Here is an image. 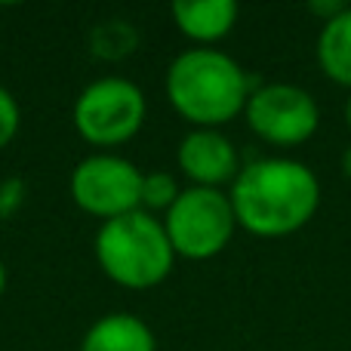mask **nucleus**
I'll return each mask as SVG.
<instances>
[{
	"mask_svg": "<svg viewBox=\"0 0 351 351\" xmlns=\"http://www.w3.org/2000/svg\"><path fill=\"white\" fill-rule=\"evenodd\" d=\"M228 197L237 228L256 237H287L315 219L321 206V182L302 160L259 158L241 167Z\"/></svg>",
	"mask_w": 351,
	"mask_h": 351,
	"instance_id": "obj_1",
	"label": "nucleus"
},
{
	"mask_svg": "<svg viewBox=\"0 0 351 351\" xmlns=\"http://www.w3.org/2000/svg\"><path fill=\"white\" fill-rule=\"evenodd\" d=\"M256 86L259 80L250 77L228 53L213 47L185 49L167 68V99L194 130H219L243 114Z\"/></svg>",
	"mask_w": 351,
	"mask_h": 351,
	"instance_id": "obj_2",
	"label": "nucleus"
},
{
	"mask_svg": "<svg viewBox=\"0 0 351 351\" xmlns=\"http://www.w3.org/2000/svg\"><path fill=\"white\" fill-rule=\"evenodd\" d=\"M93 253L105 278L127 290H152L164 284L176 265V250L167 237L164 219L145 210L102 222Z\"/></svg>",
	"mask_w": 351,
	"mask_h": 351,
	"instance_id": "obj_3",
	"label": "nucleus"
},
{
	"mask_svg": "<svg viewBox=\"0 0 351 351\" xmlns=\"http://www.w3.org/2000/svg\"><path fill=\"white\" fill-rule=\"evenodd\" d=\"M164 228L176 256L204 262L219 256L237 231L231 197L219 188H182L176 204L167 210Z\"/></svg>",
	"mask_w": 351,
	"mask_h": 351,
	"instance_id": "obj_4",
	"label": "nucleus"
},
{
	"mask_svg": "<svg viewBox=\"0 0 351 351\" xmlns=\"http://www.w3.org/2000/svg\"><path fill=\"white\" fill-rule=\"evenodd\" d=\"M148 117L145 93L127 77H102L84 86L71 111L80 139L96 148H117L130 142Z\"/></svg>",
	"mask_w": 351,
	"mask_h": 351,
	"instance_id": "obj_5",
	"label": "nucleus"
},
{
	"mask_svg": "<svg viewBox=\"0 0 351 351\" xmlns=\"http://www.w3.org/2000/svg\"><path fill=\"white\" fill-rule=\"evenodd\" d=\"M71 200L102 222L142 210V170L133 160L111 152H96L84 158L68 179Z\"/></svg>",
	"mask_w": 351,
	"mask_h": 351,
	"instance_id": "obj_6",
	"label": "nucleus"
},
{
	"mask_svg": "<svg viewBox=\"0 0 351 351\" xmlns=\"http://www.w3.org/2000/svg\"><path fill=\"white\" fill-rule=\"evenodd\" d=\"M243 117L262 142L293 148L317 133L321 108L315 96L296 84H259L250 93Z\"/></svg>",
	"mask_w": 351,
	"mask_h": 351,
	"instance_id": "obj_7",
	"label": "nucleus"
},
{
	"mask_svg": "<svg viewBox=\"0 0 351 351\" xmlns=\"http://www.w3.org/2000/svg\"><path fill=\"white\" fill-rule=\"evenodd\" d=\"M179 170L191 185L197 188H219L228 185L241 173V154H237L234 142L222 133V130H191L185 139L179 142Z\"/></svg>",
	"mask_w": 351,
	"mask_h": 351,
	"instance_id": "obj_8",
	"label": "nucleus"
},
{
	"mask_svg": "<svg viewBox=\"0 0 351 351\" xmlns=\"http://www.w3.org/2000/svg\"><path fill=\"white\" fill-rule=\"evenodd\" d=\"M170 12L176 28L197 47H213L237 25L234 0H176Z\"/></svg>",
	"mask_w": 351,
	"mask_h": 351,
	"instance_id": "obj_9",
	"label": "nucleus"
},
{
	"mask_svg": "<svg viewBox=\"0 0 351 351\" xmlns=\"http://www.w3.org/2000/svg\"><path fill=\"white\" fill-rule=\"evenodd\" d=\"M80 351H158V339L139 315L111 311L84 333Z\"/></svg>",
	"mask_w": 351,
	"mask_h": 351,
	"instance_id": "obj_10",
	"label": "nucleus"
},
{
	"mask_svg": "<svg viewBox=\"0 0 351 351\" xmlns=\"http://www.w3.org/2000/svg\"><path fill=\"white\" fill-rule=\"evenodd\" d=\"M317 65L333 84L351 90V3L342 16L321 25L317 34Z\"/></svg>",
	"mask_w": 351,
	"mask_h": 351,
	"instance_id": "obj_11",
	"label": "nucleus"
},
{
	"mask_svg": "<svg viewBox=\"0 0 351 351\" xmlns=\"http://www.w3.org/2000/svg\"><path fill=\"white\" fill-rule=\"evenodd\" d=\"M182 194L179 182L176 176L164 173V170H152V173H142V210L145 213H158V210H170L176 204V197Z\"/></svg>",
	"mask_w": 351,
	"mask_h": 351,
	"instance_id": "obj_12",
	"label": "nucleus"
},
{
	"mask_svg": "<svg viewBox=\"0 0 351 351\" xmlns=\"http://www.w3.org/2000/svg\"><path fill=\"white\" fill-rule=\"evenodd\" d=\"M19 127H22V108L16 96L6 86H0V152L19 136Z\"/></svg>",
	"mask_w": 351,
	"mask_h": 351,
	"instance_id": "obj_13",
	"label": "nucleus"
},
{
	"mask_svg": "<svg viewBox=\"0 0 351 351\" xmlns=\"http://www.w3.org/2000/svg\"><path fill=\"white\" fill-rule=\"evenodd\" d=\"M346 10H348V3H342V0H315V3H308V12L321 16V25L333 22V19L342 16Z\"/></svg>",
	"mask_w": 351,
	"mask_h": 351,
	"instance_id": "obj_14",
	"label": "nucleus"
},
{
	"mask_svg": "<svg viewBox=\"0 0 351 351\" xmlns=\"http://www.w3.org/2000/svg\"><path fill=\"white\" fill-rule=\"evenodd\" d=\"M339 164H342V173H346L348 179H351V145L346 148V152H342V160H339Z\"/></svg>",
	"mask_w": 351,
	"mask_h": 351,
	"instance_id": "obj_15",
	"label": "nucleus"
},
{
	"mask_svg": "<svg viewBox=\"0 0 351 351\" xmlns=\"http://www.w3.org/2000/svg\"><path fill=\"white\" fill-rule=\"evenodd\" d=\"M3 290H6V265L0 259V299H3Z\"/></svg>",
	"mask_w": 351,
	"mask_h": 351,
	"instance_id": "obj_16",
	"label": "nucleus"
},
{
	"mask_svg": "<svg viewBox=\"0 0 351 351\" xmlns=\"http://www.w3.org/2000/svg\"><path fill=\"white\" fill-rule=\"evenodd\" d=\"M346 123H348V130H351V96H348V105H346Z\"/></svg>",
	"mask_w": 351,
	"mask_h": 351,
	"instance_id": "obj_17",
	"label": "nucleus"
}]
</instances>
